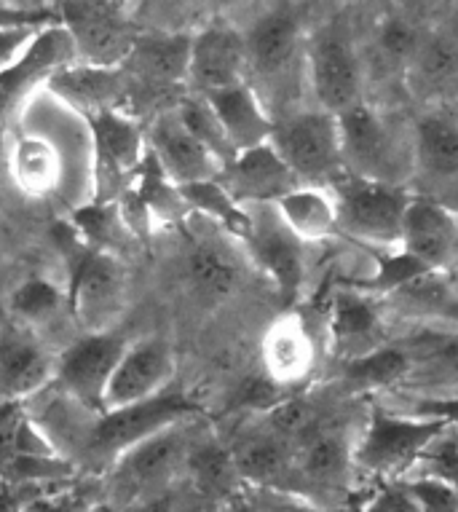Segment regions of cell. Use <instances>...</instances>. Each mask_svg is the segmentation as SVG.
I'll use <instances>...</instances> for the list:
<instances>
[{
  "mask_svg": "<svg viewBox=\"0 0 458 512\" xmlns=\"http://www.w3.org/2000/svg\"><path fill=\"white\" fill-rule=\"evenodd\" d=\"M180 194H183L188 210L212 220V226L220 228L223 234L234 236L239 242L247 239V234H250V212L225 191L217 177L215 180L180 185Z\"/></svg>",
  "mask_w": 458,
  "mask_h": 512,
  "instance_id": "cell-33",
  "label": "cell"
},
{
  "mask_svg": "<svg viewBox=\"0 0 458 512\" xmlns=\"http://www.w3.org/2000/svg\"><path fill=\"white\" fill-rule=\"evenodd\" d=\"M67 309L86 333H108L126 306V271L118 255L86 247L78 234L67 242Z\"/></svg>",
  "mask_w": 458,
  "mask_h": 512,
  "instance_id": "cell-4",
  "label": "cell"
},
{
  "mask_svg": "<svg viewBox=\"0 0 458 512\" xmlns=\"http://www.w3.org/2000/svg\"><path fill=\"white\" fill-rule=\"evenodd\" d=\"M400 250L418 258L434 274L445 271L458 250V215L437 196H413L402 223Z\"/></svg>",
  "mask_w": 458,
  "mask_h": 512,
  "instance_id": "cell-20",
  "label": "cell"
},
{
  "mask_svg": "<svg viewBox=\"0 0 458 512\" xmlns=\"http://www.w3.org/2000/svg\"><path fill=\"white\" fill-rule=\"evenodd\" d=\"M413 416H426V419H442L448 421L450 427H458V397H432V400H421L416 405Z\"/></svg>",
  "mask_w": 458,
  "mask_h": 512,
  "instance_id": "cell-44",
  "label": "cell"
},
{
  "mask_svg": "<svg viewBox=\"0 0 458 512\" xmlns=\"http://www.w3.org/2000/svg\"><path fill=\"white\" fill-rule=\"evenodd\" d=\"M110 3H113V6H118V9H124L126 14H132L134 17V9H137V3H140V0H110Z\"/></svg>",
  "mask_w": 458,
  "mask_h": 512,
  "instance_id": "cell-49",
  "label": "cell"
},
{
  "mask_svg": "<svg viewBox=\"0 0 458 512\" xmlns=\"http://www.w3.org/2000/svg\"><path fill=\"white\" fill-rule=\"evenodd\" d=\"M86 124L92 132L97 194L100 202H113L129 191L142 161L148 159V135L126 110H105L86 118Z\"/></svg>",
  "mask_w": 458,
  "mask_h": 512,
  "instance_id": "cell-11",
  "label": "cell"
},
{
  "mask_svg": "<svg viewBox=\"0 0 458 512\" xmlns=\"http://www.w3.org/2000/svg\"><path fill=\"white\" fill-rule=\"evenodd\" d=\"M287 226L306 244L325 242L338 236V210L330 188L319 185H300L292 194L276 202Z\"/></svg>",
  "mask_w": 458,
  "mask_h": 512,
  "instance_id": "cell-29",
  "label": "cell"
},
{
  "mask_svg": "<svg viewBox=\"0 0 458 512\" xmlns=\"http://www.w3.org/2000/svg\"><path fill=\"white\" fill-rule=\"evenodd\" d=\"M196 512H217V510H196Z\"/></svg>",
  "mask_w": 458,
  "mask_h": 512,
  "instance_id": "cell-51",
  "label": "cell"
},
{
  "mask_svg": "<svg viewBox=\"0 0 458 512\" xmlns=\"http://www.w3.org/2000/svg\"><path fill=\"white\" fill-rule=\"evenodd\" d=\"M367 512H421L416 507V502L410 499L400 486L389 488L384 494L375 496V502L370 504V510Z\"/></svg>",
  "mask_w": 458,
  "mask_h": 512,
  "instance_id": "cell-45",
  "label": "cell"
},
{
  "mask_svg": "<svg viewBox=\"0 0 458 512\" xmlns=\"http://www.w3.org/2000/svg\"><path fill=\"white\" fill-rule=\"evenodd\" d=\"M338 210V236L375 250H400L402 223L413 199L405 185L343 175L330 185Z\"/></svg>",
  "mask_w": 458,
  "mask_h": 512,
  "instance_id": "cell-3",
  "label": "cell"
},
{
  "mask_svg": "<svg viewBox=\"0 0 458 512\" xmlns=\"http://www.w3.org/2000/svg\"><path fill=\"white\" fill-rule=\"evenodd\" d=\"M408 92L426 105L458 97V41L445 33H426L402 76Z\"/></svg>",
  "mask_w": 458,
  "mask_h": 512,
  "instance_id": "cell-25",
  "label": "cell"
},
{
  "mask_svg": "<svg viewBox=\"0 0 458 512\" xmlns=\"http://www.w3.org/2000/svg\"><path fill=\"white\" fill-rule=\"evenodd\" d=\"M188 421L169 427L159 435L142 440L140 445L129 448L121 454L113 467V480L121 494L132 496V504L148 496L164 494L167 483L185 467L191 454V440H188Z\"/></svg>",
  "mask_w": 458,
  "mask_h": 512,
  "instance_id": "cell-14",
  "label": "cell"
},
{
  "mask_svg": "<svg viewBox=\"0 0 458 512\" xmlns=\"http://www.w3.org/2000/svg\"><path fill=\"white\" fill-rule=\"evenodd\" d=\"M244 81H247L244 35L220 19L199 27L191 35V59H188L191 92L209 94Z\"/></svg>",
  "mask_w": 458,
  "mask_h": 512,
  "instance_id": "cell-16",
  "label": "cell"
},
{
  "mask_svg": "<svg viewBox=\"0 0 458 512\" xmlns=\"http://www.w3.org/2000/svg\"><path fill=\"white\" fill-rule=\"evenodd\" d=\"M43 27L41 25L0 27V70H6L9 65H14V62L25 54L27 46L35 41V35L41 33Z\"/></svg>",
  "mask_w": 458,
  "mask_h": 512,
  "instance_id": "cell-42",
  "label": "cell"
},
{
  "mask_svg": "<svg viewBox=\"0 0 458 512\" xmlns=\"http://www.w3.org/2000/svg\"><path fill=\"white\" fill-rule=\"evenodd\" d=\"M175 373V354L164 338H145L126 346L116 373L110 378L105 411L126 408L167 392Z\"/></svg>",
  "mask_w": 458,
  "mask_h": 512,
  "instance_id": "cell-18",
  "label": "cell"
},
{
  "mask_svg": "<svg viewBox=\"0 0 458 512\" xmlns=\"http://www.w3.org/2000/svg\"><path fill=\"white\" fill-rule=\"evenodd\" d=\"M413 368H416V362H413L408 349L381 344L367 354H359V357L346 362L343 387H349L351 392L394 387V384L405 381Z\"/></svg>",
  "mask_w": 458,
  "mask_h": 512,
  "instance_id": "cell-30",
  "label": "cell"
},
{
  "mask_svg": "<svg viewBox=\"0 0 458 512\" xmlns=\"http://www.w3.org/2000/svg\"><path fill=\"white\" fill-rule=\"evenodd\" d=\"M250 234L244 250L252 263L276 285L284 303H295L306 279V247L276 210V204H250Z\"/></svg>",
  "mask_w": 458,
  "mask_h": 512,
  "instance_id": "cell-10",
  "label": "cell"
},
{
  "mask_svg": "<svg viewBox=\"0 0 458 512\" xmlns=\"http://www.w3.org/2000/svg\"><path fill=\"white\" fill-rule=\"evenodd\" d=\"M440 202L445 204V207H450V210H453L458 215V185H453L448 194L440 196Z\"/></svg>",
  "mask_w": 458,
  "mask_h": 512,
  "instance_id": "cell-48",
  "label": "cell"
},
{
  "mask_svg": "<svg viewBox=\"0 0 458 512\" xmlns=\"http://www.w3.org/2000/svg\"><path fill=\"white\" fill-rule=\"evenodd\" d=\"M306 73L319 108L333 116H343L367 102L362 59L351 27L343 19H330L309 35Z\"/></svg>",
  "mask_w": 458,
  "mask_h": 512,
  "instance_id": "cell-5",
  "label": "cell"
},
{
  "mask_svg": "<svg viewBox=\"0 0 458 512\" xmlns=\"http://www.w3.org/2000/svg\"><path fill=\"white\" fill-rule=\"evenodd\" d=\"M188 59H191V33H148L137 35L132 54L121 68L129 76L132 100L137 92L161 94L188 84Z\"/></svg>",
  "mask_w": 458,
  "mask_h": 512,
  "instance_id": "cell-17",
  "label": "cell"
},
{
  "mask_svg": "<svg viewBox=\"0 0 458 512\" xmlns=\"http://www.w3.org/2000/svg\"><path fill=\"white\" fill-rule=\"evenodd\" d=\"M300 443H303V448H300V472L314 483L335 486L354 467V448L346 443L343 432L319 429L314 424L311 437L300 440Z\"/></svg>",
  "mask_w": 458,
  "mask_h": 512,
  "instance_id": "cell-32",
  "label": "cell"
},
{
  "mask_svg": "<svg viewBox=\"0 0 458 512\" xmlns=\"http://www.w3.org/2000/svg\"><path fill=\"white\" fill-rule=\"evenodd\" d=\"M247 46V81L274 116L276 100H284L295 84L300 57L306 59L303 25L292 3H279L268 9L244 33Z\"/></svg>",
  "mask_w": 458,
  "mask_h": 512,
  "instance_id": "cell-2",
  "label": "cell"
},
{
  "mask_svg": "<svg viewBox=\"0 0 458 512\" xmlns=\"http://www.w3.org/2000/svg\"><path fill=\"white\" fill-rule=\"evenodd\" d=\"M287 440L274 435H260L244 440L231 451L239 478L252 486L268 488L276 480H282L290 470V454H287Z\"/></svg>",
  "mask_w": 458,
  "mask_h": 512,
  "instance_id": "cell-35",
  "label": "cell"
},
{
  "mask_svg": "<svg viewBox=\"0 0 458 512\" xmlns=\"http://www.w3.org/2000/svg\"><path fill=\"white\" fill-rule=\"evenodd\" d=\"M11 172L27 194L43 196L62 180V159L54 145L41 135L19 137L11 151Z\"/></svg>",
  "mask_w": 458,
  "mask_h": 512,
  "instance_id": "cell-31",
  "label": "cell"
},
{
  "mask_svg": "<svg viewBox=\"0 0 458 512\" xmlns=\"http://www.w3.org/2000/svg\"><path fill=\"white\" fill-rule=\"evenodd\" d=\"M217 512H247L242 507V504H236V502H225V504H220V507H217Z\"/></svg>",
  "mask_w": 458,
  "mask_h": 512,
  "instance_id": "cell-50",
  "label": "cell"
},
{
  "mask_svg": "<svg viewBox=\"0 0 458 512\" xmlns=\"http://www.w3.org/2000/svg\"><path fill=\"white\" fill-rule=\"evenodd\" d=\"M201 97L209 102V108L215 110L217 121L223 126L225 137H228L236 156L271 140L276 118L263 105L260 94L252 89L250 81L225 86V89L201 94Z\"/></svg>",
  "mask_w": 458,
  "mask_h": 512,
  "instance_id": "cell-24",
  "label": "cell"
},
{
  "mask_svg": "<svg viewBox=\"0 0 458 512\" xmlns=\"http://www.w3.org/2000/svg\"><path fill=\"white\" fill-rule=\"evenodd\" d=\"M424 38L426 30L408 14L392 11V14L381 17L373 35V57L378 62V68L384 73L405 76V68L410 65V59H413Z\"/></svg>",
  "mask_w": 458,
  "mask_h": 512,
  "instance_id": "cell-34",
  "label": "cell"
},
{
  "mask_svg": "<svg viewBox=\"0 0 458 512\" xmlns=\"http://www.w3.org/2000/svg\"><path fill=\"white\" fill-rule=\"evenodd\" d=\"M445 429H450V424L442 419L397 416L375 408L365 435L354 448V467L378 475L408 470L410 464L429 451L434 440H440Z\"/></svg>",
  "mask_w": 458,
  "mask_h": 512,
  "instance_id": "cell-8",
  "label": "cell"
},
{
  "mask_svg": "<svg viewBox=\"0 0 458 512\" xmlns=\"http://www.w3.org/2000/svg\"><path fill=\"white\" fill-rule=\"evenodd\" d=\"M440 360L445 362L450 370H456L458 373V341H453V344H448L445 349H442Z\"/></svg>",
  "mask_w": 458,
  "mask_h": 512,
  "instance_id": "cell-47",
  "label": "cell"
},
{
  "mask_svg": "<svg viewBox=\"0 0 458 512\" xmlns=\"http://www.w3.org/2000/svg\"><path fill=\"white\" fill-rule=\"evenodd\" d=\"M59 25L73 38L75 57L92 68H121L137 41L132 14L110 0H54Z\"/></svg>",
  "mask_w": 458,
  "mask_h": 512,
  "instance_id": "cell-7",
  "label": "cell"
},
{
  "mask_svg": "<svg viewBox=\"0 0 458 512\" xmlns=\"http://www.w3.org/2000/svg\"><path fill=\"white\" fill-rule=\"evenodd\" d=\"M413 169L440 183L458 185V124L445 113H426L413 129Z\"/></svg>",
  "mask_w": 458,
  "mask_h": 512,
  "instance_id": "cell-27",
  "label": "cell"
},
{
  "mask_svg": "<svg viewBox=\"0 0 458 512\" xmlns=\"http://www.w3.org/2000/svg\"><path fill=\"white\" fill-rule=\"evenodd\" d=\"M276 153L292 169L300 185L330 188L338 177L346 175L341 153V124L327 110H300L279 116L271 132Z\"/></svg>",
  "mask_w": 458,
  "mask_h": 512,
  "instance_id": "cell-6",
  "label": "cell"
},
{
  "mask_svg": "<svg viewBox=\"0 0 458 512\" xmlns=\"http://www.w3.org/2000/svg\"><path fill=\"white\" fill-rule=\"evenodd\" d=\"M126 341L116 330L108 333H84L73 346H67L57 360L54 381L67 397L84 405L86 411L105 413V395L110 378L126 352Z\"/></svg>",
  "mask_w": 458,
  "mask_h": 512,
  "instance_id": "cell-12",
  "label": "cell"
},
{
  "mask_svg": "<svg viewBox=\"0 0 458 512\" xmlns=\"http://www.w3.org/2000/svg\"><path fill=\"white\" fill-rule=\"evenodd\" d=\"M62 105L92 118L105 110H126L132 86L124 68H92L75 62L51 78L46 86Z\"/></svg>",
  "mask_w": 458,
  "mask_h": 512,
  "instance_id": "cell-22",
  "label": "cell"
},
{
  "mask_svg": "<svg viewBox=\"0 0 458 512\" xmlns=\"http://www.w3.org/2000/svg\"><path fill=\"white\" fill-rule=\"evenodd\" d=\"M378 271L370 279H359L351 282V290H359L365 295H386V293H402L408 287L434 277L429 266L408 255L405 250H381L378 252Z\"/></svg>",
  "mask_w": 458,
  "mask_h": 512,
  "instance_id": "cell-36",
  "label": "cell"
},
{
  "mask_svg": "<svg viewBox=\"0 0 458 512\" xmlns=\"http://www.w3.org/2000/svg\"><path fill=\"white\" fill-rule=\"evenodd\" d=\"M57 362L33 328L0 317V403H27L49 387Z\"/></svg>",
  "mask_w": 458,
  "mask_h": 512,
  "instance_id": "cell-15",
  "label": "cell"
},
{
  "mask_svg": "<svg viewBox=\"0 0 458 512\" xmlns=\"http://www.w3.org/2000/svg\"><path fill=\"white\" fill-rule=\"evenodd\" d=\"M338 124L346 175L402 185L408 175V153L370 102L338 116Z\"/></svg>",
  "mask_w": 458,
  "mask_h": 512,
  "instance_id": "cell-9",
  "label": "cell"
},
{
  "mask_svg": "<svg viewBox=\"0 0 458 512\" xmlns=\"http://www.w3.org/2000/svg\"><path fill=\"white\" fill-rule=\"evenodd\" d=\"M62 306H67V293L46 277L25 279V282L11 293L9 301L11 317L17 319V322H22V325H27V328L41 325V322L51 319L54 314H59Z\"/></svg>",
  "mask_w": 458,
  "mask_h": 512,
  "instance_id": "cell-39",
  "label": "cell"
},
{
  "mask_svg": "<svg viewBox=\"0 0 458 512\" xmlns=\"http://www.w3.org/2000/svg\"><path fill=\"white\" fill-rule=\"evenodd\" d=\"M201 405L183 392H161V395L142 400V403L113 408L105 413H92L86 421L81 451L89 459L113 464L129 448L140 445L142 440L159 435L164 429L185 424L196 419Z\"/></svg>",
  "mask_w": 458,
  "mask_h": 512,
  "instance_id": "cell-1",
  "label": "cell"
},
{
  "mask_svg": "<svg viewBox=\"0 0 458 512\" xmlns=\"http://www.w3.org/2000/svg\"><path fill=\"white\" fill-rule=\"evenodd\" d=\"M185 277L201 303L215 306L225 301L239 285V263L234 252L217 239L193 236L185 252Z\"/></svg>",
  "mask_w": 458,
  "mask_h": 512,
  "instance_id": "cell-26",
  "label": "cell"
},
{
  "mask_svg": "<svg viewBox=\"0 0 458 512\" xmlns=\"http://www.w3.org/2000/svg\"><path fill=\"white\" fill-rule=\"evenodd\" d=\"M217 180L242 207L276 204L295 188H300V180L292 175V169L284 164L271 143L239 153Z\"/></svg>",
  "mask_w": 458,
  "mask_h": 512,
  "instance_id": "cell-21",
  "label": "cell"
},
{
  "mask_svg": "<svg viewBox=\"0 0 458 512\" xmlns=\"http://www.w3.org/2000/svg\"><path fill=\"white\" fill-rule=\"evenodd\" d=\"M421 512H458V486L440 475H424L400 483Z\"/></svg>",
  "mask_w": 458,
  "mask_h": 512,
  "instance_id": "cell-41",
  "label": "cell"
},
{
  "mask_svg": "<svg viewBox=\"0 0 458 512\" xmlns=\"http://www.w3.org/2000/svg\"><path fill=\"white\" fill-rule=\"evenodd\" d=\"M59 22L54 9H25V6H9L0 3V27L9 25H51Z\"/></svg>",
  "mask_w": 458,
  "mask_h": 512,
  "instance_id": "cell-43",
  "label": "cell"
},
{
  "mask_svg": "<svg viewBox=\"0 0 458 512\" xmlns=\"http://www.w3.org/2000/svg\"><path fill=\"white\" fill-rule=\"evenodd\" d=\"M148 151L161 167V172L180 188V185L215 180L223 172V164L199 137L188 132L177 110L161 113L148 132Z\"/></svg>",
  "mask_w": 458,
  "mask_h": 512,
  "instance_id": "cell-19",
  "label": "cell"
},
{
  "mask_svg": "<svg viewBox=\"0 0 458 512\" xmlns=\"http://www.w3.org/2000/svg\"><path fill=\"white\" fill-rule=\"evenodd\" d=\"M220 0H140L134 9L137 25H150V30L159 33H183V22H215L209 19L215 14Z\"/></svg>",
  "mask_w": 458,
  "mask_h": 512,
  "instance_id": "cell-38",
  "label": "cell"
},
{
  "mask_svg": "<svg viewBox=\"0 0 458 512\" xmlns=\"http://www.w3.org/2000/svg\"><path fill=\"white\" fill-rule=\"evenodd\" d=\"M378 328H381V319L370 295L349 290L335 298L333 311H330V336H333L335 349L346 354L349 360L381 346Z\"/></svg>",
  "mask_w": 458,
  "mask_h": 512,
  "instance_id": "cell-28",
  "label": "cell"
},
{
  "mask_svg": "<svg viewBox=\"0 0 458 512\" xmlns=\"http://www.w3.org/2000/svg\"><path fill=\"white\" fill-rule=\"evenodd\" d=\"M177 116L188 126V132L193 137H199L201 143L215 153L220 164H223V169L236 159V151L228 143V137H225L223 126L217 121L215 110L209 108V102L201 94L193 92L191 97H183V100L177 102Z\"/></svg>",
  "mask_w": 458,
  "mask_h": 512,
  "instance_id": "cell-40",
  "label": "cell"
},
{
  "mask_svg": "<svg viewBox=\"0 0 458 512\" xmlns=\"http://www.w3.org/2000/svg\"><path fill=\"white\" fill-rule=\"evenodd\" d=\"M263 368L276 387H295L314 373L317 341L298 311H284L266 328Z\"/></svg>",
  "mask_w": 458,
  "mask_h": 512,
  "instance_id": "cell-23",
  "label": "cell"
},
{
  "mask_svg": "<svg viewBox=\"0 0 458 512\" xmlns=\"http://www.w3.org/2000/svg\"><path fill=\"white\" fill-rule=\"evenodd\" d=\"M126 512H175V496L167 494V491L164 494L148 496V499L134 502Z\"/></svg>",
  "mask_w": 458,
  "mask_h": 512,
  "instance_id": "cell-46",
  "label": "cell"
},
{
  "mask_svg": "<svg viewBox=\"0 0 458 512\" xmlns=\"http://www.w3.org/2000/svg\"><path fill=\"white\" fill-rule=\"evenodd\" d=\"M75 62L73 38L65 27L59 22L43 27L22 57L0 70V129L17 116L19 108H25L27 100H33L41 86H49L51 78Z\"/></svg>",
  "mask_w": 458,
  "mask_h": 512,
  "instance_id": "cell-13",
  "label": "cell"
},
{
  "mask_svg": "<svg viewBox=\"0 0 458 512\" xmlns=\"http://www.w3.org/2000/svg\"><path fill=\"white\" fill-rule=\"evenodd\" d=\"M185 470L193 478L196 488L207 496H225L231 494L239 483V472H236L234 456L220 445L204 443L193 445Z\"/></svg>",
  "mask_w": 458,
  "mask_h": 512,
  "instance_id": "cell-37",
  "label": "cell"
}]
</instances>
